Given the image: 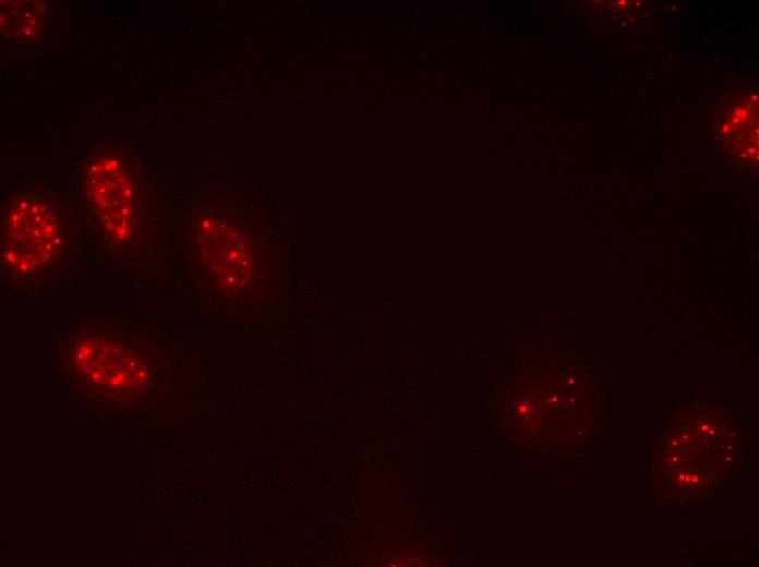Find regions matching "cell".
<instances>
[{
	"label": "cell",
	"instance_id": "obj_1",
	"mask_svg": "<svg viewBox=\"0 0 759 567\" xmlns=\"http://www.w3.org/2000/svg\"><path fill=\"white\" fill-rule=\"evenodd\" d=\"M69 231L53 190L28 185L5 193L0 212L1 279L14 290L50 284L68 265Z\"/></svg>",
	"mask_w": 759,
	"mask_h": 567
},
{
	"label": "cell",
	"instance_id": "obj_2",
	"mask_svg": "<svg viewBox=\"0 0 759 567\" xmlns=\"http://www.w3.org/2000/svg\"><path fill=\"white\" fill-rule=\"evenodd\" d=\"M83 204L100 249L112 257L140 253L148 227L144 174L125 142L100 145L81 180Z\"/></svg>",
	"mask_w": 759,
	"mask_h": 567
},
{
	"label": "cell",
	"instance_id": "obj_3",
	"mask_svg": "<svg viewBox=\"0 0 759 567\" xmlns=\"http://www.w3.org/2000/svg\"><path fill=\"white\" fill-rule=\"evenodd\" d=\"M62 354L71 386L91 400L132 406L155 393V357L142 341L119 329L99 324L72 328Z\"/></svg>",
	"mask_w": 759,
	"mask_h": 567
},
{
	"label": "cell",
	"instance_id": "obj_4",
	"mask_svg": "<svg viewBox=\"0 0 759 567\" xmlns=\"http://www.w3.org/2000/svg\"><path fill=\"white\" fill-rule=\"evenodd\" d=\"M192 232L196 280L208 295L245 305L265 293L273 266L242 216L213 205L198 215Z\"/></svg>",
	"mask_w": 759,
	"mask_h": 567
},
{
	"label": "cell",
	"instance_id": "obj_5",
	"mask_svg": "<svg viewBox=\"0 0 759 567\" xmlns=\"http://www.w3.org/2000/svg\"><path fill=\"white\" fill-rule=\"evenodd\" d=\"M1 39L11 49L40 44L50 31L51 4L43 0H1Z\"/></svg>",
	"mask_w": 759,
	"mask_h": 567
},
{
	"label": "cell",
	"instance_id": "obj_6",
	"mask_svg": "<svg viewBox=\"0 0 759 567\" xmlns=\"http://www.w3.org/2000/svg\"><path fill=\"white\" fill-rule=\"evenodd\" d=\"M757 97L754 94L743 96L739 100H735L724 114L722 129L724 136L728 137L732 144L735 137L737 144H748L752 153L758 152V111Z\"/></svg>",
	"mask_w": 759,
	"mask_h": 567
}]
</instances>
